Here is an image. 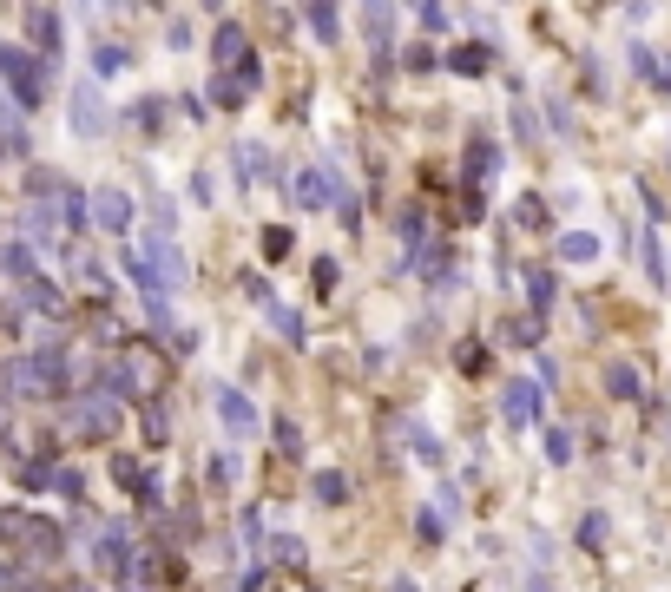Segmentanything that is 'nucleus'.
<instances>
[{"mask_svg":"<svg viewBox=\"0 0 671 592\" xmlns=\"http://www.w3.org/2000/svg\"><path fill=\"white\" fill-rule=\"evenodd\" d=\"M303 20H310V33L323 40V47H336V40H343V14H336V0H310V7H303Z\"/></svg>","mask_w":671,"mask_h":592,"instance_id":"nucleus-8","label":"nucleus"},{"mask_svg":"<svg viewBox=\"0 0 671 592\" xmlns=\"http://www.w3.org/2000/svg\"><path fill=\"white\" fill-rule=\"evenodd\" d=\"M237 60H244V27H237V20H224L218 40H211V66H237Z\"/></svg>","mask_w":671,"mask_h":592,"instance_id":"nucleus-10","label":"nucleus"},{"mask_svg":"<svg viewBox=\"0 0 671 592\" xmlns=\"http://www.w3.org/2000/svg\"><path fill=\"white\" fill-rule=\"evenodd\" d=\"M27 33H33V47H40V60H53V53H60V14H53V7H33V14H27Z\"/></svg>","mask_w":671,"mask_h":592,"instance_id":"nucleus-9","label":"nucleus"},{"mask_svg":"<svg viewBox=\"0 0 671 592\" xmlns=\"http://www.w3.org/2000/svg\"><path fill=\"white\" fill-rule=\"evenodd\" d=\"M599 257H606V244H599L593 231H566V237H560V264L586 270V264H599Z\"/></svg>","mask_w":671,"mask_h":592,"instance_id":"nucleus-6","label":"nucleus"},{"mask_svg":"<svg viewBox=\"0 0 671 592\" xmlns=\"http://www.w3.org/2000/svg\"><path fill=\"white\" fill-rule=\"evenodd\" d=\"M218 408H224V421H231L237 435H244V428H257V415H250V402L237 389H218Z\"/></svg>","mask_w":671,"mask_h":592,"instance_id":"nucleus-12","label":"nucleus"},{"mask_svg":"<svg viewBox=\"0 0 671 592\" xmlns=\"http://www.w3.org/2000/svg\"><path fill=\"white\" fill-rule=\"evenodd\" d=\"M257 93V60H237V66H218V79H211V99H218L224 112H237L244 99Z\"/></svg>","mask_w":671,"mask_h":592,"instance_id":"nucleus-3","label":"nucleus"},{"mask_svg":"<svg viewBox=\"0 0 671 592\" xmlns=\"http://www.w3.org/2000/svg\"><path fill=\"white\" fill-rule=\"evenodd\" d=\"M93 218L106 224V231H132V198H125V191H93Z\"/></svg>","mask_w":671,"mask_h":592,"instance_id":"nucleus-5","label":"nucleus"},{"mask_svg":"<svg viewBox=\"0 0 671 592\" xmlns=\"http://www.w3.org/2000/svg\"><path fill=\"white\" fill-rule=\"evenodd\" d=\"M606 389H612V395H639V375L625 369V362H612V375H606Z\"/></svg>","mask_w":671,"mask_h":592,"instance_id":"nucleus-15","label":"nucleus"},{"mask_svg":"<svg viewBox=\"0 0 671 592\" xmlns=\"http://www.w3.org/2000/svg\"><path fill=\"white\" fill-rule=\"evenodd\" d=\"M132 277H139L145 290H172V283H185V257H178L172 237H145L139 257H132Z\"/></svg>","mask_w":671,"mask_h":592,"instance_id":"nucleus-1","label":"nucleus"},{"mask_svg":"<svg viewBox=\"0 0 671 592\" xmlns=\"http://www.w3.org/2000/svg\"><path fill=\"white\" fill-rule=\"evenodd\" d=\"M237 172H244V178L264 172V152H257V145H237Z\"/></svg>","mask_w":671,"mask_h":592,"instance_id":"nucleus-17","label":"nucleus"},{"mask_svg":"<svg viewBox=\"0 0 671 592\" xmlns=\"http://www.w3.org/2000/svg\"><path fill=\"white\" fill-rule=\"evenodd\" d=\"M362 20H369V40H375V47H389V33H395V0H362Z\"/></svg>","mask_w":671,"mask_h":592,"instance_id":"nucleus-11","label":"nucleus"},{"mask_svg":"<svg viewBox=\"0 0 671 592\" xmlns=\"http://www.w3.org/2000/svg\"><path fill=\"white\" fill-rule=\"evenodd\" d=\"M494 172H500V152L481 139V145H474V178H494Z\"/></svg>","mask_w":671,"mask_h":592,"instance_id":"nucleus-16","label":"nucleus"},{"mask_svg":"<svg viewBox=\"0 0 671 592\" xmlns=\"http://www.w3.org/2000/svg\"><path fill=\"white\" fill-rule=\"evenodd\" d=\"M290 191H297L303 211H323V204L336 198V172H329V165H303V172L290 178Z\"/></svg>","mask_w":671,"mask_h":592,"instance_id":"nucleus-4","label":"nucleus"},{"mask_svg":"<svg viewBox=\"0 0 671 592\" xmlns=\"http://www.w3.org/2000/svg\"><path fill=\"white\" fill-rule=\"evenodd\" d=\"M86 7H119V0H86Z\"/></svg>","mask_w":671,"mask_h":592,"instance_id":"nucleus-18","label":"nucleus"},{"mask_svg":"<svg viewBox=\"0 0 671 592\" xmlns=\"http://www.w3.org/2000/svg\"><path fill=\"white\" fill-rule=\"evenodd\" d=\"M93 73H99V79L125 73V47H93Z\"/></svg>","mask_w":671,"mask_h":592,"instance_id":"nucleus-14","label":"nucleus"},{"mask_svg":"<svg viewBox=\"0 0 671 592\" xmlns=\"http://www.w3.org/2000/svg\"><path fill=\"white\" fill-rule=\"evenodd\" d=\"M500 408H507V421H514V428H527V421L540 415V389H533V382H507Z\"/></svg>","mask_w":671,"mask_h":592,"instance_id":"nucleus-7","label":"nucleus"},{"mask_svg":"<svg viewBox=\"0 0 671 592\" xmlns=\"http://www.w3.org/2000/svg\"><path fill=\"white\" fill-rule=\"evenodd\" d=\"M66 125H73V139H99V132L112 125L106 93H99L93 79H79V86H73V112H66Z\"/></svg>","mask_w":671,"mask_h":592,"instance_id":"nucleus-2","label":"nucleus"},{"mask_svg":"<svg viewBox=\"0 0 671 592\" xmlns=\"http://www.w3.org/2000/svg\"><path fill=\"white\" fill-rule=\"evenodd\" d=\"M448 66H454V73H487V47H454Z\"/></svg>","mask_w":671,"mask_h":592,"instance_id":"nucleus-13","label":"nucleus"}]
</instances>
